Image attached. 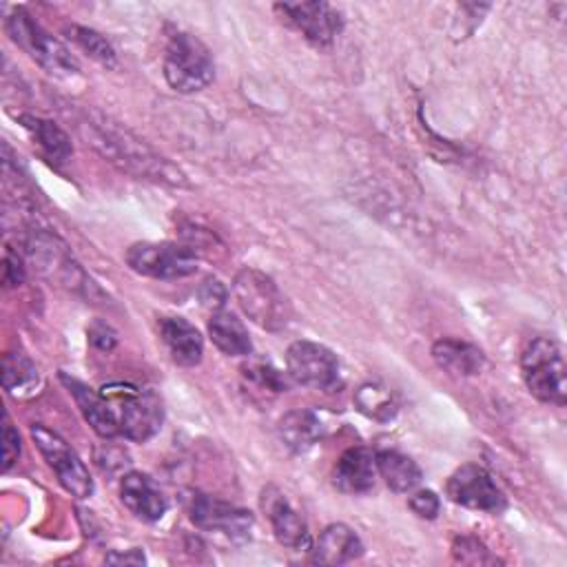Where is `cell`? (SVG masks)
<instances>
[{
  "instance_id": "44dd1931",
  "label": "cell",
  "mask_w": 567,
  "mask_h": 567,
  "mask_svg": "<svg viewBox=\"0 0 567 567\" xmlns=\"http://www.w3.org/2000/svg\"><path fill=\"white\" fill-rule=\"evenodd\" d=\"M434 363L456 377H474L485 365V354L481 348L458 339H439L432 346Z\"/></svg>"
},
{
  "instance_id": "83f0119b",
  "label": "cell",
  "mask_w": 567,
  "mask_h": 567,
  "mask_svg": "<svg viewBox=\"0 0 567 567\" xmlns=\"http://www.w3.org/2000/svg\"><path fill=\"white\" fill-rule=\"evenodd\" d=\"M452 554L458 563L467 565H485V563H498V558L474 536H458L452 543Z\"/></svg>"
},
{
  "instance_id": "4316f807",
  "label": "cell",
  "mask_w": 567,
  "mask_h": 567,
  "mask_svg": "<svg viewBox=\"0 0 567 567\" xmlns=\"http://www.w3.org/2000/svg\"><path fill=\"white\" fill-rule=\"evenodd\" d=\"M241 372H244V379L248 383H252L255 388H259L261 392L279 394V392H286V388H288L286 377L268 361H248L241 368Z\"/></svg>"
},
{
  "instance_id": "52a82bcc",
  "label": "cell",
  "mask_w": 567,
  "mask_h": 567,
  "mask_svg": "<svg viewBox=\"0 0 567 567\" xmlns=\"http://www.w3.org/2000/svg\"><path fill=\"white\" fill-rule=\"evenodd\" d=\"M124 259L131 270L153 279H179L197 270L195 248L177 241H137Z\"/></svg>"
},
{
  "instance_id": "7c38bea8",
  "label": "cell",
  "mask_w": 567,
  "mask_h": 567,
  "mask_svg": "<svg viewBox=\"0 0 567 567\" xmlns=\"http://www.w3.org/2000/svg\"><path fill=\"white\" fill-rule=\"evenodd\" d=\"M190 520L202 532L219 534L233 543H246L252 532V514L215 496L197 494L190 505Z\"/></svg>"
},
{
  "instance_id": "3957f363",
  "label": "cell",
  "mask_w": 567,
  "mask_h": 567,
  "mask_svg": "<svg viewBox=\"0 0 567 567\" xmlns=\"http://www.w3.org/2000/svg\"><path fill=\"white\" fill-rule=\"evenodd\" d=\"M100 392L113 405L120 421V434L124 439L144 443L159 432L164 408L162 399L153 390L137 388L133 383H111Z\"/></svg>"
},
{
  "instance_id": "2e32d148",
  "label": "cell",
  "mask_w": 567,
  "mask_h": 567,
  "mask_svg": "<svg viewBox=\"0 0 567 567\" xmlns=\"http://www.w3.org/2000/svg\"><path fill=\"white\" fill-rule=\"evenodd\" d=\"M377 463L365 445H352L337 458L332 467V483L346 494H365L374 487Z\"/></svg>"
},
{
  "instance_id": "d4e9b609",
  "label": "cell",
  "mask_w": 567,
  "mask_h": 567,
  "mask_svg": "<svg viewBox=\"0 0 567 567\" xmlns=\"http://www.w3.org/2000/svg\"><path fill=\"white\" fill-rule=\"evenodd\" d=\"M354 405L357 410L379 423H388L396 416V399L394 394L381 385V383H363L359 385V390L354 392Z\"/></svg>"
},
{
  "instance_id": "cb8c5ba5",
  "label": "cell",
  "mask_w": 567,
  "mask_h": 567,
  "mask_svg": "<svg viewBox=\"0 0 567 567\" xmlns=\"http://www.w3.org/2000/svg\"><path fill=\"white\" fill-rule=\"evenodd\" d=\"M2 385L16 399L31 396L38 392L40 372L27 354L9 350L2 354Z\"/></svg>"
},
{
  "instance_id": "30bf717a",
  "label": "cell",
  "mask_w": 567,
  "mask_h": 567,
  "mask_svg": "<svg viewBox=\"0 0 567 567\" xmlns=\"http://www.w3.org/2000/svg\"><path fill=\"white\" fill-rule=\"evenodd\" d=\"M445 496L461 507L492 514L501 512L507 503L492 474L476 463H465L450 474L445 483Z\"/></svg>"
},
{
  "instance_id": "277c9868",
  "label": "cell",
  "mask_w": 567,
  "mask_h": 567,
  "mask_svg": "<svg viewBox=\"0 0 567 567\" xmlns=\"http://www.w3.org/2000/svg\"><path fill=\"white\" fill-rule=\"evenodd\" d=\"M4 29L13 44H18L31 60H35L47 73L69 78L80 71L75 55L49 31H44L27 9L16 7L4 18Z\"/></svg>"
},
{
  "instance_id": "836d02e7",
  "label": "cell",
  "mask_w": 567,
  "mask_h": 567,
  "mask_svg": "<svg viewBox=\"0 0 567 567\" xmlns=\"http://www.w3.org/2000/svg\"><path fill=\"white\" fill-rule=\"evenodd\" d=\"M106 563H117V565H122V563H133V565H142L144 563V554L140 551V549H133L131 554H109L106 558H104Z\"/></svg>"
},
{
  "instance_id": "4fadbf2b",
  "label": "cell",
  "mask_w": 567,
  "mask_h": 567,
  "mask_svg": "<svg viewBox=\"0 0 567 567\" xmlns=\"http://www.w3.org/2000/svg\"><path fill=\"white\" fill-rule=\"evenodd\" d=\"M261 509L270 520L275 538L284 547H288V549H306L308 547V540H310L308 525L279 487H275V485L264 487Z\"/></svg>"
},
{
  "instance_id": "f546056e",
  "label": "cell",
  "mask_w": 567,
  "mask_h": 567,
  "mask_svg": "<svg viewBox=\"0 0 567 567\" xmlns=\"http://www.w3.org/2000/svg\"><path fill=\"white\" fill-rule=\"evenodd\" d=\"M408 505L410 509L419 516V518H436L439 516V509H441V501L439 496L432 492V489H419L414 492L410 498H408Z\"/></svg>"
},
{
  "instance_id": "ac0fdd59",
  "label": "cell",
  "mask_w": 567,
  "mask_h": 567,
  "mask_svg": "<svg viewBox=\"0 0 567 567\" xmlns=\"http://www.w3.org/2000/svg\"><path fill=\"white\" fill-rule=\"evenodd\" d=\"M363 554V543L359 534L346 523L328 525L315 547L310 549V560L317 565H346Z\"/></svg>"
},
{
  "instance_id": "8fae6325",
  "label": "cell",
  "mask_w": 567,
  "mask_h": 567,
  "mask_svg": "<svg viewBox=\"0 0 567 567\" xmlns=\"http://www.w3.org/2000/svg\"><path fill=\"white\" fill-rule=\"evenodd\" d=\"M275 11H279L317 49H330L343 29L341 11L330 2H281L275 4Z\"/></svg>"
},
{
  "instance_id": "8992f818",
  "label": "cell",
  "mask_w": 567,
  "mask_h": 567,
  "mask_svg": "<svg viewBox=\"0 0 567 567\" xmlns=\"http://www.w3.org/2000/svg\"><path fill=\"white\" fill-rule=\"evenodd\" d=\"M233 295L244 315L266 330H281L290 310L277 284L257 268H241L233 279Z\"/></svg>"
},
{
  "instance_id": "ba28073f",
  "label": "cell",
  "mask_w": 567,
  "mask_h": 567,
  "mask_svg": "<svg viewBox=\"0 0 567 567\" xmlns=\"http://www.w3.org/2000/svg\"><path fill=\"white\" fill-rule=\"evenodd\" d=\"M286 370L288 377L303 388L332 392L341 385L339 357L317 341H292L286 350Z\"/></svg>"
},
{
  "instance_id": "5b68a950",
  "label": "cell",
  "mask_w": 567,
  "mask_h": 567,
  "mask_svg": "<svg viewBox=\"0 0 567 567\" xmlns=\"http://www.w3.org/2000/svg\"><path fill=\"white\" fill-rule=\"evenodd\" d=\"M520 370L532 396L543 403L565 405L567 401V365L558 343L549 337H536L520 357Z\"/></svg>"
},
{
  "instance_id": "6da1fadb",
  "label": "cell",
  "mask_w": 567,
  "mask_h": 567,
  "mask_svg": "<svg viewBox=\"0 0 567 567\" xmlns=\"http://www.w3.org/2000/svg\"><path fill=\"white\" fill-rule=\"evenodd\" d=\"M78 131L106 162L137 179H148L166 186L186 188L188 179L179 166L153 151L128 128H122L111 117L100 113H84L78 120Z\"/></svg>"
},
{
  "instance_id": "f1b7e54d",
  "label": "cell",
  "mask_w": 567,
  "mask_h": 567,
  "mask_svg": "<svg viewBox=\"0 0 567 567\" xmlns=\"http://www.w3.org/2000/svg\"><path fill=\"white\" fill-rule=\"evenodd\" d=\"M20 452H22L20 434H18V430L13 427L9 414L4 412V419H2V470H4V472H9V470L18 463Z\"/></svg>"
},
{
  "instance_id": "4dcf8cb0",
  "label": "cell",
  "mask_w": 567,
  "mask_h": 567,
  "mask_svg": "<svg viewBox=\"0 0 567 567\" xmlns=\"http://www.w3.org/2000/svg\"><path fill=\"white\" fill-rule=\"evenodd\" d=\"M197 297H199L202 306H206V308H215V310H221V306L226 303L228 292H226L224 284H221L217 277H206V279L202 281V286L197 288Z\"/></svg>"
},
{
  "instance_id": "ffe728a7",
  "label": "cell",
  "mask_w": 567,
  "mask_h": 567,
  "mask_svg": "<svg viewBox=\"0 0 567 567\" xmlns=\"http://www.w3.org/2000/svg\"><path fill=\"white\" fill-rule=\"evenodd\" d=\"M323 421L312 410H290L277 423L281 443L295 454L308 452L323 436Z\"/></svg>"
},
{
  "instance_id": "603a6c76",
  "label": "cell",
  "mask_w": 567,
  "mask_h": 567,
  "mask_svg": "<svg viewBox=\"0 0 567 567\" xmlns=\"http://www.w3.org/2000/svg\"><path fill=\"white\" fill-rule=\"evenodd\" d=\"M374 463H377V474H381L385 485L399 494L412 492L423 478V472L416 465V461L399 450L374 452Z\"/></svg>"
},
{
  "instance_id": "7402d4cb",
  "label": "cell",
  "mask_w": 567,
  "mask_h": 567,
  "mask_svg": "<svg viewBox=\"0 0 567 567\" xmlns=\"http://www.w3.org/2000/svg\"><path fill=\"white\" fill-rule=\"evenodd\" d=\"M208 334L215 348L228 357H248L252 352L248 328L237 315L228 310L213 312V317L208 319Z\"/></svg>"
},
{
  "instance_id": "9a60e30c",
  "label": "cell",
  "mask_w": 567,
  "mask_h": 567,
  "mask_svg": "<svg viewBox=\"0 0 567 567\" xmlns=\"http://www.w3.org/2000/svg\"><path fill=\"white\" fill-rule=\"evenodd\" d=\"M60 381L66 385V390L73 394L84 421L93 427V432L102 439H113L120 434V421L113 410V405L104 399L102 392L89 388L75 377H69L60 372Z\"/></svg>"
},
{
  "instance_id": "7a4b0ae2",
  "label": "cell",
  "mask_w": 567,
  "mask_h": 567,
  "mask_svg": "<svg viewBox=\"0 0 567 567\" xmlns=\"http://www.w3.org/2000/svg\"><path fill=\"white\" fill-rule=\"evenodd\" d=\"M162 69L168 86L184 95L204 91L215 80L210 49L197 35L186 31H177L168 38Z\"/></svg>"
},
{
  "instance_id": "d6a6232c",
  "label": "cell",
  "mask_w": 567,
  "mask_h": 567,
  "mask_svg": "<svg viewBox=\"0 0 567 567\" xmlns=\"http://www.w3.org/2000/svg\"><path fill=\"white\" fill-rule=\"evenodd\" d=\"M22 281H24V266H22L20 257L11 248H7L4 266H2V284L7 288H11V286H20Z\"/></svg>"
},
{
  "instance_id": "484cf974",
  "label": "cell",
  "mask_w": 567,
  "mask_h": 567,
  "mask_svg": "<svg viewBox=\"0 0 567 567\" xmlns=\"http://www.w3.org/2000/svg\"><path fill=\"white\" fill-rule=\"evenodd\" d=\"M69 38L82 49L86 51L95 62H100L106 69H113L117 64V53L113 49V44L97 33L95 29L89 27H80V24H71L69 27Z\"/></svg>"
},
{
  "instance_id": "5bb4252c",
  "label": "cell",
  "mask_w": 567,
  "mask_h": 567,
  "mask_svg": "<svg viewBox=\"0 0 567 567\" xmlns=\"http://www.w3.org/2000/svg\"><path fill=\"white\" fill-rule=\"evenodd\" d=\"M120 498L124 507L144 523L159 520L168 509V501L159 485L148 474L142 472H126L122 476Z\"/></svg>"
},
{
  "instance_id": "e0dca14e",
  "label": "cell",
  "mask_w": 567,
  "mask_h": 567,
  "mask_svg": "<svg viewBox=\"0 0 567 567\" xmlns=\"http://www.w3.org/2000/svg\"><path fill=\"white\" fill-rule=\"evenodd\" d=\"M159 337L166 346L171 359L177 365L193 368L202 361L204 339L202 332L184 317H162L159 319Z\"/></svg>"
},
{
  "instance_id": "9c48e42d",
  "label": "cell",
  "mask_w": 567,
  "mask_h": 567,
  "mask_svg": "<svg viewBox=\"0 0 567 567\" xmlns=\"http://www.w3.org/2000/svg\"><path fill=\"white\" fill-rule=\"evenodd\" d=\"M31 439L38 445L40 454L49 463V467L55 472L58 483L75 498H89L95 489L93 478L78 456V452L53 430L44 427L42 423L31 425Z\"/></svg>"
},
{
  "instance_id": "1f68e13d",
  "label": "cell",
  "mask_w": 567,
  "mask_h": 567,
  "mask_svg": "<svg viewBox=\"0 0 567 567\" xmlns=\"http://www.w3.org/2000/svg\"><path fill=\"white\" fill-rule=\"evenodd\" d=\"M89 341L97 350L109 352V350H113L117 346V332L109 323H104V321H93L89 326Z\"/></svg>"
},
{
  "instance_id": "d6986e66",
  "label": "cell",
  "mask_w": 567,
  "mask_h": 567,
  "mask_svg": "<svg viewBox=\"0 0 567 567\" xmlns=\"http://www.w3.org/2000/svg\"><path fill=\"white\" fill-rule=\"evenodd\" d=\"M18 122L22 124V128L29 133V137L33 140V144L40 148V153L53 162V164H66L73 155V144L71 137L66 135V131L62 126H58L55 122L33 115V113H22L18 115Z\"/></svg>"
}]
</instances>
